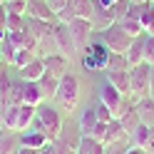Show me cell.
Wrapping results in <instances>:
<instances>
[{"mask_svg": "<svg viewBox=\"0 0 154 154\" xmlns=\"http://www.w3.org/2000/svg\"><path fill=\"white\" fill-rule=\"evenodd\" d=\"M77 102H80V77L67 72L60 77V85H57L55 92V107L60 109L62 114H72Z\"/></svg>", "mask_w": 154, "mask_h": 154, "instance_id": "1", "label": "cell"}, {"mask_svg": "<svg viewBox=\"0 0 154 154\" xmlns=\"http://www.w3.org/2000/svg\"><path fill=\"white\" fill-rule=\"evenodd\" d=\"M37 122L42 124V132L47 134V139L55 142L57 137L62 134L65 129V119H62V112L50 102H40L37 104Z\"/></svg>", "mask_w": 154, "mask_h": 154, "instance_id": "2", "label": "cell"}, {"mask_svg": "<svg viewBox=\"0 0 154 154\" xmlns=\"http://www.w3.org/2000/svg\"><path fill=\"white\" fill-rule=\"evenodd\" d=\"M149 80H152L149 62H139V65L129 67V100L132 102L149 97Z\"/></svg>", "mask_w": 154, "mask_h": 154, "instance_id": "3", "label": "cell"}, {"mask_svg": "<svg viewBox=\"0 0 154 154\" xmlns=\"http://www.w3.org/2000/svg\"><path fill=\"white\" fill-rule=\"evenodd\" d=\"M100 37H102V42L107 45L109 52H127L129 45H132V40H134V37H132L127 30H124L119 23H112L107 30L100 32Z\"/></svg>", "mask_w": 154, "mask_h": 154, "instance_id": "4", "label": "cell"}, {"mask_svg": "<svg viewBox=\"0 0 154 154\" xmlns=\"http://www.w3.org/2000/svg\"><path fill=\"white\" fill-rule=\"evenodd\" d=\"M107 60H109V50L102 42V37L92 40L87 47L82 50V65L87 70H107Z\"/></svg>", "mask_w": 154, "mask_h": 154, "instance_id": "5", "label": "cell"}, {"mask_svg": "<svg viewBox=\"0 0 154 154\" xmlns=\"http://www.w3.org/2000/svg\"><path fill=\"white\" fill-rule=\"evenodd\" d=\"M67 30H70V37L77 47V52H82L85 47L92 42V35H94V27H92V20H85V17H75V20L65 23Z\"/></svg>", "mask_w": 154, "mask_h": 154, "instance_id": "6", "label": "cell"}, {"mask_svg": "<svg viewBox=\"0 0 154 154\" xmlns=\"http://www.w3.org/2000/svg\"><path fill=\"white\" fill-rule=\"evenodd\" d=\"M92 10H94V0H70V3L65 5V10L57 13V20L60 23H70V20H75V17L90 20Z\"/></svg>", "mask_w": 154, "mask_h": 154, "instance_id": "7", "label": "cell"}, {"mask_svg": "<svg viewBox=\"0 0 154 154\" xmlns=\"http://www.w3.org/2000/svg\"><path fill=\"white\" fill-rule=\"evenodd\" d=\"M47 144H50V139H47V134L42 132V124L37 122V117H35L32 127H30V129H25V132H20V147H30V149H45Z\"/></svg>", "mask_w": 154, "mask_h": 154, "instance_id": "8", "label": "cell"}, {"mask_svg": "<svg viewBox=\"0 0 154 154\" xmlns=\"http://www.w3.org/2000/svg\"><path fill=\"white\" fill-rule=\"evenodd\" d=\"M52 35H55L57 52L65 55L67 60H70V57L77 52V47H75V42H72V37H70V30H67V25L60 23V20H55V25H52Z\"/></svg>", "mask_w": 154, "mask_h": 154, "instance_id": "9", "label": "cell"}, {"mask_svg": "<svg viewBox=\"0 0 154 154\" xmlns=\"http://www.w3.org/2000/svg\"><path fill=\"white\" fill-rule=\"evenodd\" d=\"M25 15L32 17V20H42V23H55L57 20V15L47 5V0H27V13Z\"/></svg>", "mask_w": 154, "mask_h": 154, "instance_id": "10", "label": "cell"}, {"mask_svg": "<svg viewBox=\"0 0 154 154\" xmlns=\"http://www.w3.org/2000/svg\"><path fill=\"white\" fill-rule=\"evenodd\" d=\"M45 60V70L50 72V75H55V77H62V75H67L70 70V60H67L65 55H60V52H50V55H45L42 57Z\"/></svg>", "mask_w": 154, "mask_h": 154, "instance_id": "11", "label": "cell"}, {"mask_svg": "<svg viewBox=\"0 0 154 154\" xmlns=\"http://www.w3.org/2000/svg\"><path fill=\"white\" fill-rule=\"evenodd\" d=\"M97 100L104 102V104L112 109V114H114V109H117V107H119V102L124 100V94H122L119 90H114V85H112V82L104 80V82H102V87H100V97H97Z\"/></svg>", "mask_w": 154, "mask_h": 154, "instance_id": "12", "label": "cell"}, {"mask_svg": "<svg viewBox=\"0 0 154 154\" xmlns=\"http://www.w3.org/2000/svg\"><path fill=\"white\" fill-rule=\"evenodd\" d=\"M45 72H47L45 70V60H42V57H35L32 62H27L25 67L17 70V77H20V80H27V82H37Z\"/></svg>", "mask_w": 154, "mask_h": 154, "instance_id": "13", "label": "cell"}, {"mask_svg": "<svg viewBox=\"0 0 154 154\" xmlns=\"http://www.w3.org/2000/svg\"><path fill=\"white\" fill-rule=\"evenodd\" d=\"M37 117V107L32 104H17V122H15V132H25L32 127V122Z\"/></svg>", "mask_w": 154, "mask_h": 154, "instance_id": "14", "label": "cell"}, {"mask_svg": "<svg viewBox=\"0 0 154 154\" xmlns=\"http://www.w3.org/2000/svg\"><path fill=\"white\" fill-rule=\"evenodd\" d=\"M20 149V132L0 129V154H17Z\"/></svg>", "mask_w": 154, "mask_h": 154, "instance_id": "15", "label": "cell"}, {"mask_svg": "<svg viewBox=\"0 0 154 154\" xmlns=\"http://www.w3.org/2000/svg\"><path fill=\"white\" fill-rule=\"evenodd\" d=\"M92 27H94V32H102V30H107V27L114 23V15L109 8H100V5H94V10H92Z\"/></svg>", "mask_w": 154, "mask_h": 154, "instance_id": "16", "label": "cell"}, {"mask_svg": "<svg viewBox=\"0 0 154 154\" xmlns=\"http://www.w3.org/2000/svg\"><path fill=\"white\" fill-rule=\"evenodd\" d=\"M57 85H60V77H55V75H50V72H45V75L40 77V80H37V87H40L42 102H50V100H55Z\"/></svg>", "mask_w": 154, "mask_h": 154, "instance_id": "17", "label": "cell"}, {"mask_svg": "<svg viewBox=\"0 0 154 154\" xmlns=\"http://www.w3.org/2000/svg\"><path fill=\"white\" fill-rule=\"evenodd\" d=\"M97 109H94V104H90V107H85L80 119H77V129H80V134H92L94 124H97Z\"/></svg>", "mask_w": 154, "mask_h": 154, "instance_id": "18", "label": "cell"}, {"mask_svg": "<svg viewBox=\"0 0 154 154\" xmlns=\"http://www.w3.org/2000/svg\"><path fill=\"white\" fill-rule=\"evenodd\" d=\"M134 112L139 114V119L147 124V127H154V100L152 97H144L134 102Z\"/></svg>", "mask_w": 154, "mask_h": 154, "instance_id": "19", "label": "cell"}, {"mask_svg": "<svg viewBox=\"0 0 154 154\" xmlns=\"http://www.w3.org/2000/svg\"><path fill=\"white\" fill-rule=\"evenodd\" d=\"M107 82H112L114 90H119L124 97H129V70H114V72H107Z\"/></svg>", "mask_w": 154, "mask_h": 154, "instance_id": "20", "label": "cell"}, {"mask_svg": "<svg viewBox=\"0 0 154 154\" xmlns=\"http://www.w3.org/2000/svg\"><path fill=\"white\" fill-rule=\"evenodd\" d=\"M77 154H104V144L90 134H82L80 144H77Z\"/></svg>", "mask_w": 154, "mask_h": 154, "instance_id": "21", "label": "cell"}, {"mask_svg": "<svg viewBox=\"0 0 154 154\" xmlns=\"http://www.w3.org/2000/svg\"><path fill=\"white\" fill-rule=\"evenodd\" d=\"M124 55H127V60H129L132 67H134V65H139V62H144V32L134 37L132 45H129V50L124 52Z\"/></svg>", "mask_w": 154, "mask_h": 154, "instance_id": "22", "label": "cell"}, {"mask_svg": "<svg viewBox=\"0 0 154 154\" xmlns=\"http://www.w3.org/2000/svg\"><path fill=\"white\" fill-rule=\"evenodd\" d=\"M139 23L144 27V32H154V0L139 8Z\"/></svg>", "mask_w": 154, "mask_h": 154, "instance_id": "23", "label": "cell"}, {"mask_svg": "<svg viewBox=\"0 0 154 154\" xmlns=\"http://www.w3.org/2000/svg\"><path fill=\"white\" fill-rule=\"evenodd\" d=\"M42 102V94H40V87H37V82H27L25 80V90H23V104H37Z\"/></svg>", "mask_w": 154, "mask_h": 154, "instance_id": "24", "label": "cell"}, {"mask_svg": "<svg viewBox=\"0 0 154 154\" xmlns=\"http://www.w3.org/2000/svg\"><path fill=\"white\" fill-rule=\"evenodd\" d=\"M147 137H149V127L144 122H139L137 127H134V132L129 134V144H134V147H147Z\"/></svg>", "mask_w": 154, "mask_h": 154, "instance_id": "25", "label": "cell"}, {"mask_svg": "<svg viewBox=\"0 0 154 154\" xmlns=\"http://www.w3.org/2000/svg\"><path fill=\"white\" fill-rule=\"evenodd\" d=\"M129 60L124 52H109V60H107V72H114V70H129Z\"/></svg>", "mask_w": 154, "mask_h": 154, "instance_id": "26", "label": "cell"}, {"mask_svg": "<svg viewBox=\"0 0 154 154\" xmlns=\"http://www.w3.org/2000/svg\"><path fill=\"white\" fill-rule=\"evenodd\" d=\"M35 57H40V55H35V50H27V47H20V50H15V57H13V67H25L27 62H32Z\"/></svg>", "mask_w": 154, "mask_h": 154, "instance_id": "27", "label": "cell"}, {"mask_svg": "<svg viewBox=\"0 0 154 154\" xmlns=\"http://www.w3.org/2000/svg\"><path fill=\"white\" fill-rule=\"evenodd\" d=\"M119 122H122V127H124V132H127V134H132V132H134V127H137V124H139L142 119H139V114L134 112V107H132L129 112H124L122 117H119Z\"/></svg>", "mask_w": 154, "mask_h": 154, "instance_id": "28", "label": "cell"}, {"mask_svg": "<svg viewBox=\"0 0 154 154\" xmlns=\"http://www.w3.org/2000/svg\"><path fill=\"white\" fill-rule=\"evenodd\" d=\"M15 50L17 47L8 40V37L3 35V40H0V57H3V60L8 62V65H13V57H15Z\"/></svg>", "mask_w": 154, "mask_h": 154, "instance_id": "29", "label": "cell"}, {"mask_svg": "<svg viewBox=\"0 0 154 154\" xmlns=\"http://www.w3.org/2000/svg\"><path fill=\"white\" fill-rule=\"evenodd\" d=\"M129 5H132V0H114V5L109 8V10H112V15H114V23H119L122 17L127 15Z\"/></svg>", "mask_w": 154, "mask_h": 154, "instance_id": "30", "label": "cell"}, {"mask_svg": "<svg viewBox=\"0 0 154 154\" xmlns=\"http://www.w3.org/2000/svg\"><path fill=\"white\" fill-rule=\"evenodd\" d=\"M119 25L127 30L132 37H137V35H142L144 32V27H142V23L139 20H134V17H124V20H119Z\"/></svg>", "mask_w": 154, "mask_h": 154, "instance_id": "31", "label": "cell"}, {"mask_svg": "<svg viewBox=\"0 0 154 154\" xmlns=\"http://www.w3.org/2000/svg\"><path fill=\"white\" fill-rule=\"evenodd\" d=\"M144 62L154 65V35L144 32Z\"/></svg>", "mask_w": 154, "mask_h": 154, "instance_id": "32", "label": "cell"}, {"mask_svg": "<svg viewBox=\"0 0 154 154\" xmlns=\"http://www.w3.org/2000/svg\"><path fill=\"white\" fill-rule=\"evenodd\" d=\"M94 109H97V119H100V122H112V119H114L112 109H109V107H107V104H104V102L94 100Z\"/></svg>", "mask_w": 154, "mask_h": 154, "instance_id": "33", "label": "cell"}, {"mask_svg": "<svg viewBox=\"0 0 154 154\" xmlns=\"http://www.w3.org/2000/svg\"><path fill=\"white\" fill-rule=\"evenodd\" d=\"M8 13H15V15H25L27 13V0H8L5 3Z\"/></svg>", "mask_w": 154, "mask_h": 154, "instance_id": "34", "label": "cell"}, {"mask_svg": "<svg viewBox=\"0 0 154 154\" xmlns=\"http://www.w3.org/2000/svg\"><path fill=\"white\" fill-rule=\"evenodd\" d=\"M129 147V142H109L104 144V154H124Z\"/></svg>", "mask_w": 154, "mask_h": 154, "instance_id": "35", "label": "cell"}, {"mask_svg": "<svg viewBox=\"0 0 154 154\" xmlns=\"http://www.w3.org/2000/svg\"><path fill=\"white\" fill-rule=\"evenodd\" d=\"M107 124H109V122H97V124H94V129H92V134H90V137L100 139V142L104 144V137H107Z\"/></svg>", "mask_w": 154, "mask_h": 154, "instance_id": "36", "label": "cell"}, {"mask_svg": "<svg viewBox=\"0 0 154 154\" xmlns=\"http://www.w3.org/2000/svg\"><path fill=\"white\" fill-rule=\"evenodd\" d=\"M67 3H70V0H47V5L52 8V13H55V15H57V13H62Z\"/></svg>", "mask_w": 154, "mask_h": 154, "instance_id": "37", "label": "cell"}, {"mask_svg": "<svg viewBox=\"0 0 154 154\" xmlns=\"http://www.w3.org/2000/svg\"><path fill=\"white\" fill-rule=\"evenodd\" d=\"M147 154H154V127H149V137H147V147H144Z\"/></svg>", "mask_w": 154, "mask_h": 154, "instance_id": "38", "label": "cell"}, {"mask_svg": "<svg viewBox=\"0 0 154 154\" xmlns=\"http://www.w3.org/2000/svg\"><path fill=\"white\" fill-rule=\"evenodd\" d=\"M5 23H8V8H0V32H5Z\"/></svg>", "mask_w": 154, "mask_h": 154, "instance_id": "39", "label": "cell"}, {"mask_svg": "<svg viewBox=\"0 0 154 154\" xmlns=\"http://www.w3.org/2000/svg\"><path fill=\"white\" fill-rule=\"evenodd\" d=\"M124 154H147V152H144L142 147H134V144H129V147H127V152H124Z\"/></svg>", "mask_w": 154, "mask_h": 154, "instance_id": "40", "label": "cell"}, {"mask_svg": "<svg viewBox=\"0 0 154 154\" xmlns=\"http://www.w3.org/2000/svg\"><path fill=\"white\" fill-rule=\"evenodd\" d=\"M94 5H100V8H112L114 0H94Z\"/></svg>", "mask_w": 154, "mask_h": 154, "instance_id": "41", "label": "cell"}, {"mask_svg": "<svg viewBox=\"0 0 154 154\" xmlns=\"http://www.w3.org/2000/svg\"><path fill=\"white\" fill-rule=\"evenodd\" d=\"M149 97L154 100V65H152V80H149Z\"/></svg>", "mask_w": 154, "mask_h": 154, "instance_id": "42", "label": "cell"}, {"mask_svg": "<svg viewBox=\"0 0 154 154\" xmlns=\"http://www.w3.org/2000/svg\"><path fill=\"white\" fill-rule=\"evenodd\" d=\"M134 5H144V3H149V0H132Z\"/></svg>", "mask_w": 154, "mask_h": 154, "instance_id": "43", "label": "cell"}, {"mask_svg": "<svg viewBox=\"0 0 154 154\" xmlns=\"http://www.w3.org/2000/svg\"><path fill=\"white\" fill-rule=\"evenodd\" d=\"M3 5H5V0H0V8H3Z\"/></svg>", "mask_w": 154, "mask_h": 154, "instance_id": "44", "label": "cell"}, {"mask_svg": "<svg viewBox=\"0 0 154 154\" xmlns=\"http://www.w3.org/2000/svg\"><path fill=\"white\" fill-rule=\"evenodd\" d=\"M0 67H3V57H0Z\"/></svg>", "mask_w": 154, "mask_h": 154, "instance_id": "45", "label": "cell"}, {"mask_svg": "<svg viewBox=\"0 0 154 154\" xmlns=\"http://www.w3.org/2000/svg\"><path fill=\"white\" fill-rule=\"evenodd\" d=\"M149 35H154V32H149Z\"/></svg>", "mask_w": 154, "mask_h": 154, "instance_id": "46", "label": "cell"}, {"mask_svg": "<svg viewBox=\"0 0 154 154\" xmlns=\"http://www.w3.org/2000/svg\"><path fill=\"white\" fill-rule=\"evenodd\" d=\"M0 129H3V127H0Z\"/></svg>", "mask_w": 154, "mask_h": 154, "instance_id": "47", "label": "cell"}, {"mask_svg": "<svg viewBox=\"0 0 154 154\" xmlns=\"http://www.w3.org/2000/svg\"><path fill=\"white\" fill-rule=\"evenodd\" d=\"M5 3H8V0H5Z\"/></svg>", "mask_w": 154, "mask_h": 154, "instance_id": "48", "label": "cell"}]
</instances>
